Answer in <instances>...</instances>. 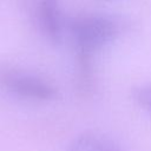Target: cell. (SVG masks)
<instances>
[{"label":"cell","mask_w":151,"mask_h":151,"mask_svg":"<svg viewBox=\"0 0 151 151\" xmlns=\"http://www.w3.org/2000/svg\"><path fill=\"white\" fill-rule=\"evenodd\" d=\"M68 29L76 48L77 71L84 73L93 71V54L110 44L118 34V25L113 19L96 13L73 18L68 24Z\"/></svg>","instance_id":"6da1fadb"},{"label":"cell","mask_w":151,"mask_h":151,"mask_svg":"<svg viewBox=\"0 0 151 151\" xmlns=\"http://www.w3.org/2000/svg\"><path fill=\"white\" fill-rule=\"evenodd\" d=\"M0 84L7 91L32 100L46 101L58 97V88L46 79L15 68L0 71Z\"/></svg>","instance_id":"7a4b0ae2"},{"label":"cell","mask_w":151,"mask_h":151,"mask_svg":"<svg viewBox=\"0 0 151 151\" xmlns=\"http://www.w3.org/2000/svg\"><path fill=\"white\" fill-rule=\"evenodd\" d=\"M37 13L42 33L50 41L59 44L64 32L59 0H39Z\"/></svg>","instance_id":"3957f363"},{"label":"cell","mask_w":151,"mask_h":151,"mask_svg":"<svg viewBox=\"0 0 151 151\" xmlns=\"http://www.w3.org/2000/svg\"><path fill=\"white\" fill-rule=\"evenodd\" d=\"M66 151H123L120 145L105 133L86 131L78 134Z\"/></svg>","instance_id":"277c9868"},{"label":"cell","mask_w":151,"mask_h":151,"mask_svg":"<svg viewBox=\"0 0 151 151\" xmlns=\"http://www.w3.org/2000/svg\"><path fill=\"white\" fill-rule=\"evenodd\" d=\"M132 98L140 107L151 113V83L136 86L132 90Z\"/></svg>","instance_id":"5b68a950"}]
</instances>
